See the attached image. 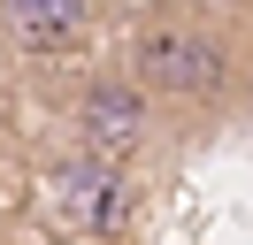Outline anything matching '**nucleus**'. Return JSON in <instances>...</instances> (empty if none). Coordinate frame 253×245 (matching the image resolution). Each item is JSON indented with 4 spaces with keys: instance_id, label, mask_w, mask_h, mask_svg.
Returning a JSON list of instances; mask_svg holds the SVG:
<instances>
[{
    "instance_id": "1",
    "label": "nucleus",
    "mask_w": 253,
    "mask_h": 245,
    "mask_svg": "<svg viewBox=\"0 0 253 245\" xmlns=\"http://www.w3.org/2000/svg\"><path fill=\"white\" fill-rule=\"evenodd\" d=\"M130 77L146 84V100L200 107V115H222V107L246 92L238 46L222 39L207 15H169V23H146L138 46H130Z\"/></svg>"
},
{
    "instance_id": "2",
    "label": "nucleus",
    "mask_w": 253,
    "mask_h": 245,
    "mask_svg": "<svg viewBox=\"0 0 253 245\" xmlns=\"http://www.w3.org/2000/svg\"><path fill=\"white\" fill-rule=\"evenodd\" d=\"M154 130V100L138 77H92L77 92V138L92 153H138Z\"/></svg>"
},
{
    "instance_id": "3",
    "label": "nucleus",
    "mask_w": 253,
    "mask_h": 245,
    "mask_svg": "<svg viewBox=\"0 0 253 245\" xmlns=\"http://www.w3.org/2000/svg\"><path fill=\"white\" fill-rule=\"evenodd\" d=\"M0 23L23 46H69L92 31V0H0Z\"/></svg>"
},
{
    "instance_id": "4",
    "label": "nucleus",
    "mask_w": 253,
    "mask_h": 245,
    "mask_svg": "<svg viewBox=\"0 0 253 245\" xmlns=\"http://www.w3.org/2000/svg\"><path fill=\"white\" fill-rule=\"evenodd\" d=\"M169 8H184V15H222V8H246V0H169Z\"/></svg>"
}]
</instances>
